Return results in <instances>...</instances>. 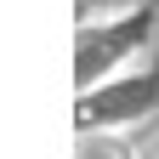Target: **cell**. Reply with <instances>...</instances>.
Wrapping results in <instances>:
<instances>
[{
	"label": "cell",
	"mask_w": 159,
	"mask_h": 159,
	"mask_svg": "<svg viewBox=\"0 0 159 159\" xmlns=\"http://www.w3.org/2000/svg\"><path fill=\"white\" fill-rule=\"evenodd\" d=\"M131 6V0H102V11H97V17H108V11H125Z\"/></svg>",
	"instance_id": "1"
}]
</instances>
